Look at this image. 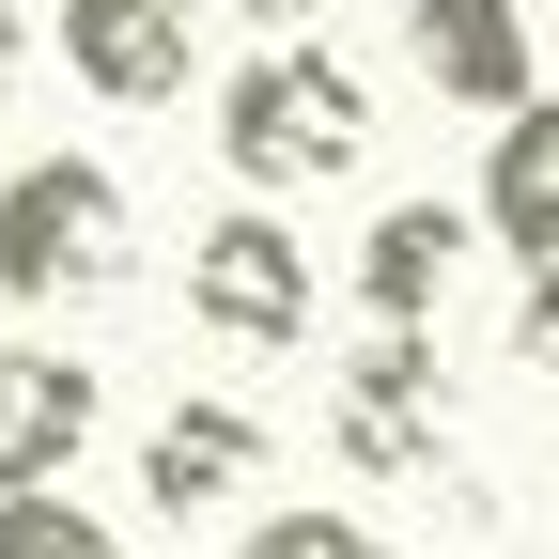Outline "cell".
Returning a JSON list of instances; mask_svg holds the SVG:
<instances>
[{"label": "cell", "mask_w": 559, "mask_h": 559, "mask_svg": "<svg viewBox=\"0 0 559 559\" xmlns=\"http://www.w3.org/2000/svg\"><path fill=\"white\" fill-rule=\"evenodd\" d=\"M218 156H234V187H326V171H358L373 156L358 62H342V47H264L249 79L218 94Z\"/></svg>", "instance_id": "obj_1"}, {"label": "cell", "mask_w": 559, "mask_h": 559, "mask_svg": "<svg viewBox=\"0 0 559 559\" xmlns=\"http://www.w3.org/2000/svg\"><path fill=\"white\" fill-rule=\"evenodd\" d=\"M140 249L124 218V187L94 156H32V171H0V296L16 311H62V296H109Z\"/></svg>", "instance_id": "obj_2"}, {"label": "cell", "mask_w": 559, "mask_h": 559, "mask_svg": "<svg viewBox=\"0 0 559 559\" xmlns=\"http://www.w3.org/2000/svg\"><path fill=\"white\" fill-rule=\"evenodd\" d=\"M187 311L218 326V342H311V249L264 218V202H234V218H202L187 234Z\"/></svg>", "instance_id": "obj_3"}, {"label": "cell", "mask_w": 559, "mask_h": 559, "mask_svg": "<svg viewBox=\"0 0 559 559\" xmlns=\"http://www.w3.org/2000/svg\"><path fill=\"white\" fill-rule=\"evenodd\" d=\"M326 436H342V466H373V481H419V466H436V342H419V326H373L358 358H342V404H326Z\"/></svg>", "instance_id": "obj_4"}, {"label": "cell", "mask_w": 559, "mask_h": 559, "mask_svg": "<svg viewBox=\"0 0 559 559\" xmlns=\"http://www.w3.org/2000/svg\"><path fill=\"white\" fill-rule=\"evenodd\" d=\"M62 62L109 109H171L202 62V0H62Z\"/></svg>", "instance_id": "obj_5"}, {"label": "cell", "mask_w": 559, "mask_h": 559, "mask_svg": "<svg viewBox=\"0 0 559 559\" xmlns=\"http://www.w3.org/2000/svg\"><path fill=\"white\" fill-rule=\"evenodd\" d=\"M404 62L451 109H528V0H404Z\"/></svg>", "instance_id": "obj_6"}, {"label": "cell", "mask_w": 559, "mask_h": 559, "mask_svg": "<svg viewBox=\"0 0 559 559\" xmlns=\"http://www.w3.org/2000/svg\"><path fill=\"white\" fill-rule=\"evenodd\" d=\"M79 436H94V373L62 342H0V498L16 481H62Z\"/></svg>", "instance_id": "obj_7"}, {"label": "cell", "mask_w": 559, "mask_h": 559, "mask_svg": "<svg viewBox=\"0 0 559 559\" xmlns=\"http://www.w3.org/2000/svg\"><path fill=\"white\" fill-rule=\"evenodd\" d=\"M451 264H466V202L419 187V202H389V218L358 234V311L373 326H436L451 311Z\"/></svg>", "instance_id": "obj_8"}, {"label": "cell", "mask_w": 559, "mask_h": 559, "mask_svg": "<svg viewBox=\"0 0 559 559\" xmlns=\"http://www.w3.org/2000/svg\"><path fill=\"white\" fill-rule=\"evenodd\" d=\"M249 466H264V419H249V404H171L156 436H140V498L187 528V513H218Z\"/></svg>", "instance_id": "obj_9"}, {"label": "cell", "mask_w": 559, "mask_h": 559, "mask_svg": "<svg viewBox=\"0 0 559 559\" xmlns=\"http://www.w3.org/2000/svg\"><path fill=\"white\" fill-rule=\"evenodd\" d=\"M481 234H498L513 264L559 249V94L498 109V156H481Z\"/></svg>", "instance_id": "obj_10"}, {"label": "cell", "mask_w": 559, "mask_h": 559, "mask_svg": "<svg viewBox=\"0 0 559 559\" xmlns=\"http://www.w3.org/2000/svg\"><path fill=\"white\" fill-rule=\"evenodd\" d=\"M0 559H124V544L62 498V481H16V498H0Z\"/></svg>", "instance_id": "obj_11"}, {"label": "cell", "mask_w": 559, "mask_h": 559, "mask_svg": "<svg viewBox=\"0 0 559 559\" xmlns=\"http://www.w3.org/2000/svg\"><path fill=\"white\" fill-rule=\"evenodd\" d=\"M234 559H389V544H373L358 513H264V528H249Z\"/></svg>", "instance_id": "obj_12"}, {"label": "cell", "mask_w": 559, "mask_h": 559, "mask_svg": "<svg viewBox=\"0 0 559 559\" xmlns=\"http://www.w3.org/2000/svg\"><path fill=\"white\" fill-rule=\"evenodd\" d=\"M513 373H544V389H559V249L513 280Z\"/></svg>", "instance_id": "obj_13"}, {"label": "cell", "mask_w": 559, "mask_h": 559, "mask_svg": "<svg viewBox=\"0 0 559 559\" xmlns=\"http://www.w3.org/2000/svg\"><path fill=\"white\" fill-rule=\"evenodd\" d=\"M16 62H32V32H16V0H0V94H16Z\"/></svg>", "instance_id": "obj_14"}, {"label": "cell", "mask_w": 559, "mask_h": 559, "mask_svg": "<svg viewBox=\"0 0 559 559\" xmlns=\"http://www.w3.org/2000/svg\"><path fill=\"white\" fill-rule=\"evenodd\" d=\"M234 16H264V32H296V16H311V0H234Z\"/></svg>", "instance_id": "obj_15"}]
</instances>
